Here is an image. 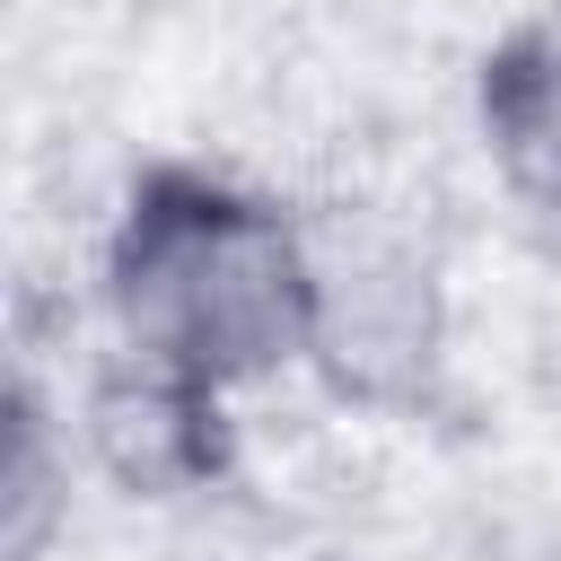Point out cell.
I'll return each mask as SVG.
<instances>
[{"instance_id":"obj_5","label":"cell","mask_w":561,"mask_h":561,"mask_svg":"<svg viewBox=\"0 0 561 561\" xmlns=\"http://www.w3.org/2000/svg\"><path fill=\"white\" fill-rule=\"evenodd\" d=\"M70 517V421L44 403L35 377L9 386V456H0V535L9 561H35Z\"/></svg>"},{"instance_id":"obj_4","label":"cell","mask_w":561,"mask_h":561,"mask_svg":"<svg viewBox=\"0 0 561 561\" xmlns=\"http://www.w3.org/2000/svg\"><path fill=\"white\" fill-rule=\"evenodd\" d=\"M88 447L114 482L149 491V500H175V491H202L228 473V394H202L184 377H158L140 359H105L96 386H88Z\"/></svg>"},{"instance_id":"obj_2","label":"cell","mask_w":561,"mask_h":561,"mask_svg":"<svg viewBox=\"0 0 561 561\" xmlns=\"http://www.w3.org/2000/svg\"><path fill=\"white\" fill-rule=\"evenodd\" d=\"M438 272L394 237H316V342L307 368H324L351 403H403L438 368Z\"/></svg>"},{"instance_id":"obj_3","label":"cell","mask_w":561,"mask_h":561,"mask_svg":"<svg viewBox=\"0 0 561 561\" xmlns=\"http://www.w3.org/2000/svg\"><path fill=\"white\" fill-rule=\"evenodd\" d=\"M473 131L500 202L561 254V0H535L473 61Z\"/></svg>"},{"instance_id":"obj_1","label":"cell","mask_w":561,"mask_h":561,"mask_svg":"<svg viewBox=\"0 0 561 561\" xmlns=\"http://www.w3.org/2000/svg\"><path fill=\"white\" fill-rule=\"evenodd\" d=\"M96 298H105V342L123 359L237 403L245 386L307 368L316 228L289 219L245 175L149 158L105 219Z\"/></svg>"}]
</instances>
